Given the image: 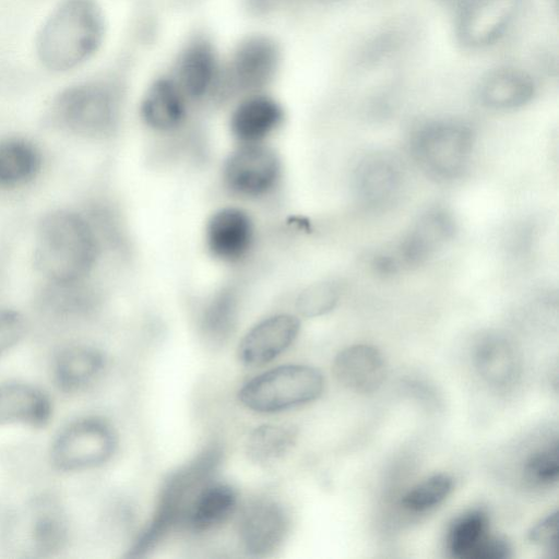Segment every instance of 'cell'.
<instances>
[{
  "mask_svg": "<svg viewBox=\"0 0 559 559\" xmlns=\"http://www.w3.org/2000/svg\"><path fill=\"white\" fill-rule=\"evenodd\" d=\"M104 32V16L94 0H64L38 33V59L55 72L72 70L97 51Z\"/></svg>",
  "mask_w": 559,
  "mask_h": 559,
  "instance_id": "7a4b0ae2",
  "label": "cell"
},
{
  "mask_svg": "<svg viewBox=\"0 0 559 559\" xmlns=\"http://www.w3.org/2000/svg\"><path fill=\"white\" fill-rule=\"evenodd\" d=\"M332 371L343 386L357 393H372L384 381L385 361L374 346L356 344L336 355Z\"/></svg>",
  "mask_w": 559,
  "mask_h": 559,
  "instance_id": "2e32d148",
  "label": "cell"
},
{
  "mask_svg": "<svg viewBox=\"0 0 559 559\" xmlns=\"http://www.w3.org/2000/svg\"><path fill=\"white\" fill-rule=\"evenodd\" d=\"M489 534L488 514L473 509L455 518L447 534V547L459 559H477Z\"/></svg>",
  "mask_w": 559,
  "mask_h": 559,
  "instance_id": "4316f807",
  "label": "cell"
},
{
  "mask_svg": "<svg viewBox=\"0 0 559 559\" xmlns=\"http://www.w3.org/2000/svg\"><path fill=\"white\" fill-rule=\"evenodd\" d=\"M475 365L485 381L504 386L518 373V357L512 345L502 336L486 335L476 344Z\"/></svg>",
  "mask_w": 559,
  "mask_h": 559,
  "instance_id": "484cf974",
  "label": "cell"
},
{
  "mask_svg": "<svg viewBox=\"0 0 559 559\" xmlns=\"http://www.w3.org/2000/svg\"><path fill=\"white\" fill-rule=\"evenodd\" d=\"M52 413L50 399L41 390L26 383L0 384V426L22 424L40 428Z\"/></svg>",
  "mask_w": 559,
  "mask_h": 559,
  "instance_id": "7402d4cb",
  "label": "cell"
},
{
  "mask_svg": "<svg viewBox=\"0 0 559 559\" xmlns=\"http://www.w3.org/2000/svg\"><path fill=\"white\" fill-rule=\"evenodd\" d=\"M41 164L37 148L23 139L0 141V188H14L32 180Z\"/></svg>",
  "mask_w": 559,
  "mask_h": 559,
  "instance_id": "83f0119b",
  "label": "cell"
},
{
  "mask_svg": "<svg viewBox=\"0 0 559 559\" xmlns=\"http://www.w3.org/2000/svg\"><path fill=\"white\" fill-rule=\"evenodd\" d=\"M217 75L213 46L204 38H197L180 53L174 81L187 99H200L212 93Z\"/></svg>",
  "mask_w": 559,
  "mask_h": 559,
  "instance_id": "d6986e66",
  "label": "cell"
},
{
  "mask_svg": "<svg viewBox=\"0 0 559 559\" xmlns=\"http://www.w3.org/2000/svg\"><path fill=\"white\" fill-rule=\"evenodd\" d=\"M448 3H455L457 5H462L463 3L467 2L468 0H442Z\"/></svg>",
  "mask_w": 559,
  "mask_h": 559,
  "instance_id": "d590c367",
  "label": "cell"
},
{
  "mask_svg": "<svg viewBox=\"0 0 559 559\" xmlns=\"http://www.w3.org/2000/svg\"><path fill=\"white\" fill-rule=\"evenodd\" d=\"M15 532L27 556L48 557L68 540L69 526L60 504L52 498L33 500L15 521Z\"/></svg>",
  "mask_w": 559,
  "mask_h": 559,
  "instance_id": "30bf717a",
  "label": "cell"
},
{
  "mask_svg": "<svg viewBox=\"0 0 559 559\" xmlns=\"http://www.w3.org/2000/svg\"><path fill=\"white\" fill-rule=\"evenodd\" d=\"M287 531L286 512L272 499H257L250 502L239 518L240 542L245 550L254 557H264L276 550Z\"/></svg>",
  "mask_w": 559,
  "mask_h": 559,
  "instance_id": "4fadbf2b",
  "label": "cell"
},
{
  "mask_svg": "<svg viewBox=\"0 0 559 559\" xmlns=\"http://www.w3.org/2000/svg\"><path fill=\"white\" fill-rule=\"evenodd\" d=\"M297 440L293 426L264 424L248 436L245 450L248 459L257 464H271L285 455Z\"/></svg>",
  "mask_w": 559,
  "mask_h": 559,
  "instance_id": "f1b7e54d",
  "label": "cell"
},
{
  "mask_svg": "<svg viewBox=\"0 0 559 559\" xmlns=\"http://www.w3.org/2000/svg\"><path fill=\"white\" fill-rule=\"evenodd\" d=\"M236 504L237 495L233 487L209 483L194 499L183 524L195 533L210 531L225 522Z\"/></svg>",
  "mask_w": 559,
  "mask_h": 559,
  "instance_id": "d4e9b609",
  "label": "cell"
},
{
  "mask_svg": "<svg viewBox=\"0 0 559 559\" xmlns=\"http://www.w3.org/2000/svg\"><path fill=\"white\" fill-rule=\"evenodd\" d=\"M117 437L104 419L86 417L73 421L56 437L51 447V462L62 472H78L97 467L114 454Z\"/></svg>",
  "mask_w": 559,
  "mask_h": 559,
  "instance_id": "ba28073f",
  "label": "cell"
},
{
  "mask_svg": "<svg viewBox=\"0 0 559 559\" xmlns=\"http://www.w3.org/2000/svg\"><path fill=\"white\" fill-rule=\"evenodd\" d=\"M535 83L522 69L503 67L490 71L478 87L480 102L497 110L520 108L532 100Z\"/></svg>",
  "mask_w": 559,
  "mask_h": 559,
  "instance_id": "603a6c76",
  "label": "cell"
},
{
  "mask_svg": "<svg viewBox=\"0 0 559 559\" xmlns=\"http://www.w3.org/2000/svg\"><path fill=\"white\" fill-rule=\"evenodd\" d=\"M257 230L252 217L242 209L226 206L217 210L205 226V246L216 260L239 264L252 253Z\"/></svg>",
  "mask_w": 559,
  "mask_h": 559,
  "instance_id": "8fae6325",
  "label": "cell"
},
{
  "mask_svg": "<svg viewBox=\"0 0 559 559\" xmlns=\"http://www.w3.org/2000/svg\"><path fill=\"white\" fill-rule=\"evenodd\" d=\"M558 443L544 448L532 454L525 463L526 478L537 486H551L557 483L559 474Z\"/></svg>",
  "mask_w": 559,
  "mask_h": 559,
  "instance_id": "d6a6232c",
  "label": "cell"
},
{
  "mask_svg": "<svg viewBox=\"0 0 559 559\" xmlns=\"http://www.w3.org/2000/svg\"><path fill=\"white\" fill-rule=\"evenodd\" d=\"M221 459V449L209 447L167 477L152 520L130 550L131 557L144 555L173 527L185 523L194 499L210 483Z\"/></svg>",
  "mask_w": 559,
  "mask_h": 559,
  "instance_id": "3957f363",
  "label": "cell"
},
{
  "mask_svg": "<svg viewBox=\"0 0 559 559\" xmlns=\"http://www.w3.org/2000/svg\"><path fill=\"white\" fill-rule=\"evenodd\" d=\"M299 330L300 321L294 314L270 316L243 335L237 349L238 358L247 366L265 365L293 344Z\"/></svg>",
  "mask_w": 559,
  "mask_h": 559,
  "instance_id": "5bb4252c",
  "label": "cell"
},
{
  "mask_svg": "<svg viewBox=\"0 0 559 559\" xmlns=\"http://www.w3.org/2000/svg\"><path fill=\"white\" fill-rule=\"evenodd\" d=\"M401 186V169L389 157L382 155L367 157L356 169V197L367 209L379 210L390 205L397 197Z\"/></svg>",
  "mask_w": 559,
  "mask_h": 559,
  "instance_id": "ac0fdd59",
  "label": "cell"
},
{
  "mask_svg": "<svg viewBox=\"0 0 559 559\" xmlns=\"http://www.w3.org/2000/svg\"><path fill=\"white\" fill-rule=\"evenodd\" d=\"M280 51L273 39L257 35L243 39L235 49L223 74H218L213 94L217 99H229L239 94H251L265 86L273 78Z\"/></svg>",
  "mask_w": 559,
  "mask_h": 559,
  "instance_id": "9c48e42d",
  "label": "cell"
},
{
  "mask_svg": "<svg viewBox=\"0 0 559 559\" xmlns=\"http://www.w3.org/2000/svg\"><path fill=\"white\" fill-rule=\"evenodd\" d=\"M24 317L12 309H0V356L15 346L24 336Z\"/></svg>",
  "mask_w": 559,
  "mask_h": 559,
  "instance_id": "836d02e7",
  "label": "cell"
},
{
  "mask_svg": "<svg viewBox=\"0 0 559 559\" xmlns=\"http://www.w3.org/2000/svg\"><path fill=\"white\" fill-rule=\"evenodd\" d=\"M44 293V307L57 316H80L91 311L96 305L92 289L83 281L53 283Z\"/></svg>",
  "mask_w": 559,
  "mask_h": 559,
  "instance_id": "f546056e",
  "label": "cell"
},
{
  "mask_svg": "<svg viewBox=\"0 0 559 559\" xmlns=\"http://www.w3.org/2000/svg\"><path fill=\"white\" fill-rule=\"evenodd\" d=\"M239 307L240 292L236 285H225L203 301L197 325L207 346L221 347L230 338L237 325Z\"/></svg>",
  "mask_w": 559,
  "mask_h": 559,
  "instance_id": "ffe728a7",
  "label": "cell"
},
{
  "mask_svg": "<svg viewBox=\"0 0 559 559\" xmlns=\"http://www.w3.org/2000/svg\"><path fill=\"white\" fill-rule=\"evenodd\" d=\"M453 481L447 474H435L415 485L402 498V506L421 512L438 506L452 490Z\"/></svg>",
  "mask_w": 559,
  "mask_h": 559,
  "instance_id": "4dcf8cb0",
  "label": "cell"
},
{
  "mask_svg": "<svg viewBox=\"0 0 559 559\" xmlns=\"http://www.w3.org/2000/svg\"><path fill=\"white\" fill-rule=\"evenodd\" d=\"M322 373L306 365H283L250 379L239 390L242 405L258 413H276L317 400L323 391Z\"/></svg>",
  "mask_w": 559,
  "mask_h": 559,
  "instance_id": "5b68a950",
  "label": "cell"
},
{
  "mask_svg": "<svg viewBox=\"0 0 559 559\" xmlns=\"http://www.w3.org/2000/svg\"><path fill=\"white\" fill-rule=\"evenodd\" d=\"M455 224L450 213L441 209L421 215L399 248V261L417 265L430 258L452 238Z\"/></svg>",
  "mask_w": 559,
  "mask_h": 559,
  "instance_id": "44dd1931",
  "label": "cell"
},
{
  "mask_svg": "<svg viewBox=\"0 0 559 559\" xmlns=\"http://www.w3.org/2000/svg\"><path fill=\"white\" fill-rule=\"evenodd\" d=\"M340 299L338 286L330 281L319 282L302 289L295 301L299 314L314 318L330 312Z\"/></svg>",
  "mask_w": 559,
  "mask_h": 559,
  "instance_id": "1f68e13d",
  "label": "cell"
},
{
  "mask_svg": "<svg viewBox=\"0 0 559 559\" xmlns=\"http://www.w3.org/2000/svg\"><path fill=\"white\" fill-rule=\"evenodd\" d=\"M104 366L105 358L96 348L70 346L60 350L53 359V381L63 392H76L91 384Z\"/></svg>",
  "mask_w": 559,
  "mask_h": 559,
  "instance_id": "cb8c5ba5",
  "label": "cell"
},
{
  "mask_svg": "<svg viewBox=\"0 0 559 559\" xmlns=\"http://www.w3.org/2000/svg\"><path fill=\"white\" fill-rule=\"evenodd\" d=\"M284 121V110L266 95L251 94L233 110L230 132L239 144L264 143Z\"/></svg>",
  "mask_w": 559,
  "mask_h": 559,
  "instance_id": "e0dca14e",
  "label": "cell"
},
{
  "mask_svg": "<svg viewBox=\"0 0 559 559\" xmlns=\"http://www.w3.org/2000/svg\"><path fill=\"white\" fill-rule=\"evenodd\" d=\"M558 537V513L557 511L547 515L536 523L528 532V539L534 545L556 552Z\"/></svg>",
  "mask_w": 559,
  "mask_h": 559,
  "instance_id": "e575fe53",
  "label": "cell"
},
{
  "mask_svg": "<svg viewBox=\"0 0 559 559\" xmlns=\"http://www.w3.org/2000/svg\"><path fill=\"white\" fill-rule=\"evenodd\" d=\"M120 116V92L106 82L72 85L57 95L50 109V118L56 126L87 138L112 135Z\"/></svg>",
  "mask_w": 559,
  "mask_h": 559,
  "instance_id": "277c9868",
  "label": "cell"
},
{
  "mask_svg": "<svg viewBox=\"0 0 559 559\" xmlns=\"http://www.w3.org/2000/svg\"><path fill=\"white\" fill-rule=\"evenodd\" d=\"M187 100L174 79H158L142 99L141 118L156 133L177 135L187 120Z\"/></svg>",
  "mask_w": 559,
  "mask_h": 559,
  "instance_id": "9a60e30c",
  "label": "cell"
},
{
  "mask_svg": "<svg viewBox=\"0 0 559 559\" xmlns=\"http://www.w3.org/2000/svg\"><path fill=\"white\" fill-rule=\"evenodd\" d=\"M100 251L95 227L82 215L59 210L40 222L35 246V264L53 283L83 281Z\"/></svg>",
  "mask_w": 559,
  "mask_h": 559,
  "instance_id": "6da1fadb",
  "label": "cell"
},
{
  "mask_svg": "<svg viewBox=\"0 0 559 559\" xmlns=\"http://www.w3.org/2000/svg\"><path fill=\"white\" fill-rule=\"evenodd\" d=\"M283 167L278 154L265 143L239 144L222 168L224 188L245 200H263L280 188Z\"/></svg>",
  "mask_w": 559,
  "mask_h": 559,
  "instance_id": "52a82bcc",
  "label": "cell"
},
{
  "mask_svg": "<svg viewBox=\"0 0 559 559\" xmlns=\"http://www.w3.org/2000/svg\"><path fill=\"white\" fill-rule=\"evenodd\" d=\"M474 145L473 130L456 120H435L412 136V151L419 165L439 179H453L468 165Z\"/></svg>",
  "mask_w": 559,
  "mask_h": 559,
  "instance_id": "8992f818",
  "label": "cell"
},
{
  "mask_svg": "<svg viewBox=\"0 0 559 559\" xmlns=\"http://www.w3.org/2000/svg\"><path fill=\"white\" fill-rule=\"evenodd\" d=\"M519 8V0H468L460 5L456 34L471 48H481L498 40L508 29Z\"/></svg>",
  "mask_w": 559,
  "mask_h": 559,
  "instance_id": "7c38bea8",
  "label": "cell"
}]
</instances>
